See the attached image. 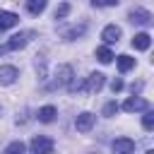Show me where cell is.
I'll return each instance as SVG.
<instances>
[{
  "label": "cell",
  "mask_w": 154,
  "mask_h": 154,
  "mask_svg": "<svg viewBox=\"0 0 154 154\" xmlns=\"http://www.w3.org/2000/svg\"><path fill=\"white\" fill-rule=\"evenodd\" d=\"M113 152L116 154H128V152H135V142L130 137H118L113 142Z\"/></svg>",
  "instance_id": "ba28073f"
},
{
  "label": "cell",
  "mask_w": 154,
  "mask_h": 154,
  "mask_svg": "<svg viewBox=\"0 0 154 154\" xmlns=\"http://www.w3.org/2000/svg\"><path fill=\"white\" fill-rule=\"evenodd\" d=\"M130 89H132V94H135V91H140V89H142V82H137V84H132Z\"/></svg>",
  "instance_id": "cb8c5ba5"
},
{
  "label": "cell",
  "mask_w": 154,
  "mask_h": 154,
  "mask_svg": "<svg viewBox=\"0 0 154 154\" xmlns=\"http://www.w3.org/2000/svg\"><path fill=\"white\" fill-rule=\"evenodd\" d=\"M123 108H125L128 113H135V111H144V108H149V101H147V99H140V96H130V99L123 103Z\"/></svg>",
  "instance_id": "52a82bcc"
},
{
  "label": "cell",
  "mask_w": 154,
  "mask_h": 154,
  "mask_svg": "<svg viewBox=\"0 0 154 154\" xmlns=\"http://www.w3.org/2000/svg\"><path fill=\"white\" fill-rule=\"evenodd\" d=\"M128 17H130L132 24H142V26H149V24H152V12H149V10H142V7L130 10Z\"/></svg>",
  "instance_id": "3957f363"
},
{
  "label": "cell",
  "mask_w": 154,
  "mask_h": 154,
  "mask_svg": "<svg viewBox=\"0 0 154 154\" xmlns=\"http://www.w3.org/2000/svg\"><path fill=\"white\" fill-rule=\"evenodd\" d=\"M17 77H19V72H17L14 65H2L0 67V84H12Z\"/></svg>",
  "instance_id": "9c48e42d"
},
{
  "label": "cell",
  "mask_w": 154,
  "mask_h": 154,
  "mask_svg": "<svg viewBox=\"0 0 154 154\" xmlns=\"http://www.w3.org/2000/svg\"><path fill=\"white\" fill-rule=\"evenodd\" d=\"M111 89H113V94H116V91H120V89H123V79H118V77H116V79L111 82Z\"/></svg>",
  "instance_id": "603a6c76"
},
{
  "label": "cell",
  "mask_w": 154,
  "mask_h": 154,
  "mask_svg": "<svg viewBox=\"0 0 154 154\" xmlns=\"http://www.w3.org/2000/svg\"><path fill=\"white\" fill-rule=\"evenodd\" d=\"M103 82H106V77L101 72H91L89 77H84V91H99L103 87Z\"/></svg>",
  "instance_id": "5b68a950"
},
{
  "label": "cell",
  "mask_w": 154,
  "mask_h": 154,
  "mask_svg": "<svg viewBox=\"0 0 154 154\" xmlns=\"http://www.w3.org/2000/svg\"><path fill=\"white\" fill-rule=\"evenodd\" d=\"M101 38H103L106 43H118V38H120V26H116V24H108V26L101 31Z\"/></svg>",
  "instance_id": "8fae6325"
},
{
  "label": "cell",
  "mask_w": 154,
  "mask_h": 154,
  "mask_svg": "<svg viewBox=\"0 0 154 154\" xmlns=\"http://www.w3.org/2000/svg\"><path fill=\"white\" fill-rule=\"evenodd\" d=\"M142 128L149 132V130H154V111H149V108H144V118H142Z\"/></svg>",
  "instance_id": "ac0fdd59"
},
{
  "label": "cell",
  "mask_w": 154,
  "mask_h": 154,
  "mask_svg": "<svg viewBox=\"0 0 154 154\" xmlns=\"http://www.w3.org/2000/svg\"><path fill=\"white\" fill-rule=\"evenodd\" d=\"M84 31H87V26H84V24H77V26H72V29L65 31V38H67V41H75V38H79Z\"/></svg>",
  "instance_id": "2e32d148"
},
{
  "label": "cell",
  "mask_w": 154,
  "mask_h": 154,
  "mask_svg": "<svg viewBox=\"0 0 154 154\" xmlns=\"http://www.w3.org/2000/svg\"><path fill=\"white\" fill-rule=\"evenodd\" d=\"M149 43H152V36H149L147 31L135 34V38H132V48H137V51H147V48H149Z\"/></svg>",
  "instance_id": "7c38bea8"
},
{
  "label": "cell",
  "mask_w": 154,
  "mask_h": 154,
  "mask_svg": "<svg viewBox=\"0 0 154 154\" xmlns=\"http://www.w3.org/2000/svg\"><path fill=\"white\" fill-rule=\"evenodd\" d=\"M31 36H34V31H19V34H14L7 43H5V48L7 51H17V48H24L29 41H31Z\"/></svg>",
  "instance_id": "6da1fadb"
},
{
  "label": "cell",
  "mask_w": 154,
  "mask_h": 154,
  "mask_svg": "<svg viewBox=\"0 0 154 154\" xmlns=\"http://www.w3.org/2000/svg\"><path fill=\"white\" fill-rule=\"evenodd\" d=\"M130 67H135V58H130V55H118V70H120V72H128Z\"/></svg>",
  "instance_id": "e0dca14e"
},
{
  "label": "cell",
  "mask_w": 154,
  "mask_h": 154,
  "mask_svg": "<svg viewBox=\"0 0 154 154\" xmlns=\"http://www.w3.org/2000/svg\"><path fill=\"white\" fill-rule=\"evenodd\" d=\"M46 2H48V0H26L29 14H41V12L46 10Z\"/></svg>",
  "instance_id": "9a60e30c"
},
{
  "label": "cell",
  "mask_w": 154,
  "mask_h": 154,
  "mask_svg": "<svg viewBox=\"0 0 154 154\" xmlns=\"http://www.w3.org/2000/svg\"><path fill=\"white\" fill-rule=\"evenodd\" d=\"M17 22H19V17H17L14 12L0 10V31H5V29H10V26H17Z\"/></svg>",
  "instance_id": "30bf717a"
},
{
  "label": "cell",
  "mask_w": 154,
  "mask_h": 154,
  "mask_svg": "<svg viewBox=\"0 0 154 154\" xmlns=\"http://www.w3.org/2000/svg\"><path fill=\"white\" fill-rule=\"evenodd\" d=\"M94 120H96V116H94V113H79V116H77V120H75L77 132H89V130L94 128Z\"/></svg>",
  "instance_id": "8992f818"
},
{
  "label": "cell",
  "mask_w": 154,
  "mask_h": 154,
  "mask_svg": "<svg viewBox=\"0 0 154 154\" xmlns=\"http://www.w3.org/2000/svg\"><path fill=\"white\" fill-rule=\"evenodd\" d=\"M72 79V67L70 65H60L58 72H55V82L51 84V89H58V87H67Z\"/></svg>",
  "instance_id": "7a4b0ae2"
},
{
  "label": "cell",
  "mask_w": 154,
  "mask_h": 154,
  "mask_svg": "<svg viewBox=\"0 0 154 154\" xmlns=\"http://www.w3.org/2000/svg\"><path fill=\"white\" fill-rule=\"evenodd\" d=\"M26 147H24V142H12V144H7V149L5 152H24Z\"/></svg>",
  "instance_id": "7402d4cb"
},
{
  "label": "cell",
  "mask_w": 154,
  "mask_h": 154,
  "mask_svg": "<svg viewBox=\"0 0 154 154\" xmlns=\"http://www.w3.org/2000/svg\"><path fill=\"white\" fill-rule=\"evenodd\" d=\"M53 147H55V142H53V140H48V137H34V140H31V144H29V149H31V152H36V154L53 152Z\"/></svg>",
  "instance_id": "277c9868"
},
{
  "label": "cell",
  "mask_w": 154,
  "mask_h": 154,
  "mask_svg": "<svg viewBox=\"0 0 154 154\" xmlns=\"http://www.w3.org/2000/svg\"><path fill=\"white\" fill-rule=\"evenodd\" d=\"M67 12H70V5H67V2H63V5L55 10V19H63V17H67Z\"/></svg>",
  "instance_id": "44dd1931"
},
{
  "label": "cell",
  "mask_w": 154,
  "mask_h": 154,
  "mask_svg": "<svg viewBox=\"0 0 154 154\" xmlns=\"http://www.w3.org/2000/svg\"><path fill=\"white\" fill-rule=\"evenodd\" d=\"M116 113H118V103H116V101H108V103L103 106V116H106V118H113Z\"/></svg>",
  "instance_id": "d6986e66"
},
{
  "label": "cell",
  "mask_w": 154,
  "mask_h": 154,
  "mask_svg": "<svg viewBox=\"0 0 154 154\" xmlns=\"http://www.w3.org/2000/svg\"><path fill=\"white\" fill-rule=\"evenodd\" d=\"M55 116H58L55 106H43V108H38V113H36V118H38L41 123H53Z\"/></svg>",
  "instance_id": "4fadbf2b"
},
{
  "label": "cell",
  "mask_w": 154,
  "mask_h": 154,
  "mask_svg": "<svg viewBox=\"0 0 154 154\" xmlns=\"http://www.w3.org/2000/svg\"><path fill=\"white\" fill-rule=\"evenodd\" d=\"M96 60H99V63H103V65H108V63L113 60L111 48H108V46H99V48H96Z\"/></svg>",
  "instance_id": "5bb4252c"
},
{
  "label": "cell",
  "mask_w": 154,
  "mask_h": 154,
  "mask_svg": "<svg viewBox=\"0 0 154 154\" xmlns=\"http://www.w3.org/2000/svg\"><path fill=\"white\" fill-rule=\"evenodd\" d=\"M91 5L94 7H116L118 0H91Z\"/></svg>",
  "instance_id": "ffe728a7"
}]
</instances>
